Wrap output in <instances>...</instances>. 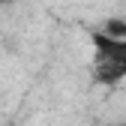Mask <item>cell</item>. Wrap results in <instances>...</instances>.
<instances>
[{"mask_svg":"<svg viewBox=\"0 0 126 126\" xmlns=\"http://www.w3.org/2000/svg\"><path fill=\"white\" fill-rule=\"evenodd\" d=\"M93 78L105 87H114L126 78V42L108 39L105 33L93 30Z\"/></svg>","mask_w":126,"mask_h":126,"instance_id":"1","label":"cell"},{"mask_svg":"<svg viewBox=\"0 0 126 126\" xmlns=\"http://www.w3.org/2000/svg\"><path fill=\"white\" fill-rule=\"evenodd\" d=\"M120 126H126V123H120Z\"/></svg>","mask_w":126,"mask_h":126,"instance_id":"4","label":"cell"},{"mask_svg":"<svg viewBox=\"0 0 126 126\" xmlns=\"http://www.w3.org/2000/svg\"><path fill=\"white\" fill-rule=\"evenodd\" d=\"M6 3H18V0H0V6H6Z\"/></svg>","mask_w":126,"mask_h":126,"instance_id":"3","label":"cell"},{"mask_svg":"<svg viewBox=\"0 0 126 126\" xmlns=\"http://www.w3.org/2000/svg\"><path fill=\"white\" fill-rule=\"evenodd\" d=\"M99 33H105L108 39H117V42H126V18H111V21H105Z\"/></svg>","mask_w":126,"mask_h":126,"instance_id":"2","label":"cell"}]
</instances>
